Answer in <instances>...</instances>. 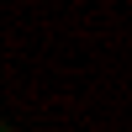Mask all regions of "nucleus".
Masks as SVG:
<instances>
[]
</instances>
